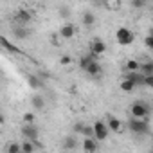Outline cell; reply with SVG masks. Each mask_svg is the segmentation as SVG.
<instances>
[{
    "label": "cell",
    "mask_w": 153,
    "mask_h": 153,
    "mask_svg": "<svg viewBox=\"0 0 153 153\" xmlns=\"http://www.w3.org/2000/svg\"><path fill=\"white\" fill-rule=\"evenodd\" d=\"M22 135H24V139L38 140V137H40V130L34 126V123H24V126H22Z\"/></svg>",
    "instance_id": "5"
},
{
    "label": "cell",
    "mask_w": 153,
    "mask_h": 153,
    "mask_svg": "<svg viewBox=\"0 0 153 153\" xmlns=\"http://www.w3.org/2000/svg\"><path fill=\"white\" fill-rule=\"evenodd\" d=\"M146 0H131V7H135V9H144L146 7Z\"/></svg>",
    "instance_id": "25"
},
{
    "label": "cell",
    "mask_w": 153,
    "mask_h": 153,
    "mask_svg": "<svg viewBox=\"0 0 153 153\" xmlns=\"http://www.w3.org/2000/svg\"><path fill=\"white\" fill-rule=\"evenodd\" d=\"M126 78H128L130 81H133L135 87H144V85H146V76H144L140 70H130V72L126 74Z\"/></svg>",
    "instance_id": "8"
},
{
    "label": "cell",
    "mask_w": 153,
    "mask_h": 153,
    "mask_svg": "<svg viewBox=\"0 0 153 153\" xmlns=\"http://www.w3.org/2000/svg\"><path fill=\"white\" fill-rule=\"evenodd\" d=\"M27 83H29V87H31V88H34V90L42 88V85H43V83L36 78L34 74H29V76H27Z\"/></svg>",
    "instance_id": "17"
},
{
    "label": "cell",
    "mask_w": 153,
    "mask_h": 153,
    "mask_svg": "<svg viewBox=\"0 0 153 153\" xmlns=\"http://www.w3.org/2000/svg\"><path fill=\"white\" fill-rule=\"evenodd\" d=\"M78 148V140L74 137H65V149H76Z\"/></svg>",
    "instance_id": "24"
},
{
    "label": "cell",
    "mask_w": 153,
    "mask_h": 153,
    "mask_svg": "<svg viewBox=\"0 0 153 153\" xmlns=\"http://www.w3.org/2000/svg\"><path fill=\"white\" fill-rule=\"evenodd\" d=\"M106 52V43L103 42V40H94L92 43H90V54L92 56H96V58H99V56H103Z\"/></svg>",
    "instance_id": "7"
},
{
    "label": "cell",
    "mask_w": 153,
    "mask_h": 153,
    "mask_svg": "<svg viewBox=\"0 0 153 153\" xmlns=\"http://www.w3.org/2000/svg\"><path fill=\"white\" fill-rule=\"evenodd\" d=\"M133 40H135V34H133V31H130L128 27H119V29L115 31V42H117L119 45H123V47L131 45Z\"/></svg>",
    "instance_id": "2"
},
{
    "label": "cell",
    "mask_w": 153,
    "mask_h": 153,
    "mask_svg": "<svg viewBox=\"0 0 153 153\" xmlns=\"http://www.w3.org/2000/svg\"><path fill=\"white\" fill-rule=\"evenodd\" d=\"M85 72H87L88 76H94V78H97V76L101 74V65H99V61H97V59H92V63L85 68Z\"/></svg>",
    "instance_id": "12"
},
{
    "label": "cell",
    "mask_w": 153,
    "mask_h": 153,
    "mask_svg": "<svg viewBox=\"0 0 153 153\" xmlns=\"http://www.w3.org/2000/svg\"><path fill=\"white\" fill-rule=\"evenodd\" d=\"M119 87H121V90H123V92H128V94H130V92L135 88V83H133V81H130L128 78H124V79L121 81V85H119Z\"/></svg>",
    "instance_id": "20"
},
{
    "label": "cell",
    "mask_w": 153,
    "mask_h": 153,
    "mask_svg": "<svg viewBox=\"0 0 153 153\" xmlns=\"http://www.w3.org/2000/svg\"><path fill=\"white\" fill-rule=\"evenodd\" d=\"M94 24H96V16H94V13L87 11V13L83 15V25H85V27H92Z\"/></svg>",
    "instance_id": "19"
},
{
    "label": "cell",
    "mask_w": 153,
    "mask_h": 153,
    "mask_svg": "<svg viewBox=\"0 0 153 153\" xmlns=\"http://www.w3.org/2000/svg\"><path fill=\"white\" fill-rule=\"evenodd\" d=\"M11 33H13L15 40H27L29 34H31V31H29L25 25H20V24H15V25L11 27Z\"/></svg>",
    "instance_id": "6"
},
{
    "label": "cell",
    "mask_w": 153,
    "mask_h": 153,
    "mask_svg": "<svg viewBox=\"0 0 153 153\" xmlns=\"http://www.w3.org/2000/svg\"><path fill=\"white\" fill-rule=\"evenodd\" d=\"M105 6L110 11H119L121 9V0H105Z\"/></svg>",
    "instance_id": "21"
},
{
    "label": "cell",
    "mask_w": 153,
    "mask_h": 153,
    "mask_svg": "<svg viewBox=\"0 0 153 153\" xmlns=\"http://www.w3.org/2000/svg\"><path fill=\"white\" fill-rule=\"evenodd\" d=\"M83 149H85L87 153H90V151H97V149H99L97 139H96V137H85V140H83Z\"/></svg>",
    "instance_id": "11"
},
{
    "label": "cell",
    "mask_w": 153,
    "mask_h": 153,
    "mask_svg": "<svg viewBox=\"0 0 153 153\" xmlns=\"http://www.w3.org/2000/svg\"><path fill=\"white\" fill-rule=\"evenodd\" d=\"M31 13L27 11V9H18L15 15H13V20H15V24H20V25H25V24H29L31 22Z\"/></svg>",
    "instance_id": "9"
},
{
    "label": "cell",
    "mask_w": 153,
    "mask_h": 153,
    "mask_svg": "<svg viewBox=\"0 0 153 153\" xmlns=\"http://www.w3.org/2000/svg\"><path fill=\"white\" fill-rule=\"evenodd\" d=\"M144 43H146L148 49H153V33H149V34L144 38Z\"/></svg>",
    "instance_id": "28"
},
{
    "label": "cell",
    "mask_w": 153,
    "mask_h": 153,
    "mask_svg": "<svg viewBox=\"0 0 153 153\" xmlns=\"http://www.w3.org/2000/svg\"><path fill=\"white\" fill-rule=\"evenodd\" d=\"M58 15H59L61 18H68V16H70V11H68V7H65V6H63V7H59Z\"/></svg>",
    "instance_id": "27"
},
{
    "label": "cell",
    "mask_w": 153,
    "mask_h": 153,
    "mask_svg": "<svg viewBox=\"0 0 153 153\" xmlns=\"http://www.w3.org/2000/svg\"><path fill=\"white\" fill-rule=\"evenodd\" d=\"M31 105H33L34 110H43V108H45V99H43L42 96H33Z\"/></svg>",
    "instance_id": "15"
},
{
    "label": "cell",
    "mask_w": 153,
    "mask_h": 153,
    "mask_svg": "<svg viewBox=\"0 0 153 153\" xmlns=\"http://www.w3.org/2000/svg\"><path fill=\"white\" fill-rule=\"evenodd\" d=\"M146 2H153V0H146Z\"/></svg>",
    "instance_id": "33"
},
{
    "label": "cell",
    "mask_w": 153,
    "mask_h": 153,
    "mask_svg": "<svg viewBox=\"0 0 153 153\" xmlns=\"http://www.w3.org/2000/svg\"><path fill=\"white\" fill-rule=\"evenodd\" d=\"M83 135H85V137H96L94 124H92V126H85V128H83Z\"/></svg>",
    "instance_id": "26"
},
{
    "label": "cell",
    "mask_w": 153,
    "mask_h": 153,
    "mask_svg": "<svg viewBox=\"0 0 153 153\" xmlns=\"http://www.w3.org/2000/svg\"><path fill=\"white\" fill-rule=\"evenodd\" d=\"M140 72H142L144 76H151V74H153V61L144 59V61L140 63Z\"/></svg>",
    "instance_id": "16"
},
{
    "label": "cell",
    "mask_w": 153,
    "mask_h": 153,
    "mask_svg": "<svg viewBox=\"0 0 153 153\" xmlns=\"http://www.w3.org/2000/svg\"><path fill=\"white\" fill-rule=\"evenodd\" d=\"M130 114H131L133 117H140V119H144V117L149 115V106H148L146 103L137 101V103H133V105L130 106Z\"/></svg>",
    "instance_id": "3"
},
{
    "label": "cell",
    "mask_w": 153,
    "mask_h": 153,
    "mask_svg": "<svg viewBox=\"0 0 153 153\" xmlns=\"http://www.w3.org/2000/svg\"><path fill=\"white\" fill-rule=\"evenodd\" d=\"M124 68H126V72H130V70H140V63L137 59H128L126 65H124Z\"/></svg>",
    "instance_id": "22"
},
{
    "label": "cell",
    "mask_w": 153,
    "mask_h": 153,
    "mask_svg": "<svg viewBox=\"0 0 153 153\" xmlns=\"http://www.w3.org/2000/svg\"><path fill=\"white\" fill-rule=\"evenodd\" d=\"M59 63H61L63 67H65V65H70V63H72V58H70V56H61V58H59Z\"/></svg>",
    "instance_id": "29"
},
{
    "label": "cell",
    "mask_w": 153,
    "mask_h": 153,
    "mask_svg": "<svg viewBox=\"0 0 153 153\" xmlns=\"http://www.w3.org/2000/svg\"><path fill=\"white\" fill-rule=\"evenodd\" d=\"M0 43H2V47H4L6 51H9V52H15V54H20V49H18L15 43H11L7 36H2V38H0Z\"/></svg>",
    "instance_id": "13"
},
{
    "label": "cell",
    "mask_w": 153,
    "mask_h": 153,
    "mask_svg": "<svg viewBox=\"0 0 153 153\" xmlns=\"http://www.w3.org/2000/svg\"><path fill=\"white\" fill-rule=\"evenodd\" d=\"M36 149V144H34V140H29V139H25L24 142H22V153H33Z\"/></svg>",
    "instance_id": "18"
},
{
    "label": "cell",
    "mask_w": 153,
    "mask_h": 153,
    "mask_svg": "<svg viewBox=\"0 0 153 153\" xmlns=\"http://www.w3.org/2000/svg\"><path fill=\"white\" fill-rule=\"evenodd\" d=\"M24 123H34V114H24Z\"/></svg>",
    "instance_id": "30"
},
{
    "label": "cell",
    "mask_w": 153,
    "mask_h": 153,
    "mask_svg": "<svg viewBox=\"0 0 153 153\" xmlns=\"http://www.w3.org/2000/svg\"><path fill=\"white\" fill-rule=\"evenodd\" d=\"M6 153H22V144H18V142H11V144L6 148Z\"/></svg>",
    "instance_id": "23"
},
{
    "label": "cell",
    "mask_w": 153,
    "mask_h": 153,
    "mask_svg": "<svg viewBox=\"0 0 153 153\" xmlns=\"http://www.w3.org/2000/svg\"><path fill=\"white\" fill-rule=\"evenodd\" d=\"M128 128H130L133 133H137V135H144V133L149 131V124H148V119H146V117H144V119H140V117H131V119L128 121Z\"/></svg>",
    "instance_id": "1"
},
{
    "label": "cell",
    "mask_w": 153,
    "mask_h": 153,
    "mask_svg": "<svg viewBox=\"0 0 153 153\" xmlns=\"http://www.w3.org/2000/svg\"><path fill=\"white\" fill-rule=\"evenodd\" d=\"M83 128H85V124H83V123H76L74 131H76V133H83Z\"/></svg>",
    "instance_id": "31"
},
{
    "label": "cell",
    "mask_w": 153,
    "mask_h": 153,
    "mask_svg": "<svg viewBox=\"0 0 153 153\" xmlns=\"http://www.w3.org/2000/svg\"><path fill=\"white\" fill-rule=\"evenodd\" d=\"M108 128H110V131L119 133V131L123 130V123H121L117 117H110V119H108Z\"/></svg>",
    "instance_id": "14"
},
{
    "label": "cell",
    "mask_w": 153,
    "mask_h": 153,
    "mask_svg": "<svg viewBox=\"0 0 153 153\" xmlns=\"http://www.w3.org/2000/svg\"><path fill=\"white\" fill-rule=\"evenodd\" d=\"M59 36L65 38V40L74 38V36H76V27H74L72 24H63V25L59 27Z\"/></svg>",
    "instance_id": "10"
},
{
    "label": "cell",
    "mask_w": 153,
    "mask_h": 153,
    "mask_svg": "<svg viewBox=\"0 0 153 153\" xmlns=\"http://www.w3.org/2000/svg\"><path fill=\"white\" fill-rule=\"evenodd\" d=\"M144 87L153 88V74H151V76H146V85H144Z\"/></svg>",
    "instance_id": "32"
},
{
    "label": "cell",
    "mask_w": 153,
    "mask_h": 153,
    "mask_svg": "<svg viewBox=\"0 0 153 153\" xmlns=\"http://www.w3.org/2000/svg\"><path fill=\"white\" fill-rule=\"evenodd\" d=\"M94 131H96V139H97V140H106L108 135H110L108 123H105V121H96V123H94Z\"/></svg>",
    "instance_id": "4"
}]
</instances>
